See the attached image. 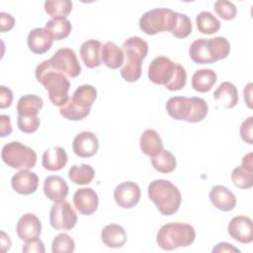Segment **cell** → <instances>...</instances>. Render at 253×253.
Here are the masks:
<instances>
[{"label":"cell","mask_w":253,"mask_h":253,"mask_svg":"<svg viewBox=\"0 0 253 253\" xmlns=\"http://www.w3.org/2000/svg\"><path fill=\"white\" fill-rule=\"evenodd\" d=\"M35 75L37 81L47 91L48 98L54 106L61 107L68 101L70 82L65 74L52 68L48 59L37 66Z\"/></svg>","instance_id":"obj_1"},{"label":"cell","mask_w":253,"mask_h":253,"mask_svg":"<svg viewBox=\"0 0 253 253\" xmlns=\"http://www.w3.org/2000/svg\"><path fill=\"white\" fill-rule=\"evenodd\" d=\"M230 52V43L223 37L201 38L189 47V55L197 64H210L224 59Z\"/></svg>","instance_id":"obj_2"},{"label":"cell","mask_w":253,"mask_h":253,"mask_svg":"<svg viewBox=\"0 0 253 253\" xmlns=\"http://www.w3.org/2000/svg\"><path fill=\"white\" fill-rule=\"evenodd\" d=\"M166 111L176 121L199 123L207 117L209 107L207 102L199 97L175 96L166 102Z\"/></svg>","instance_id":"obj_3"},{"label":"cell","mask_w":253,"mask_h":253,"mask_svg":"<svg viewBox=\"0 0 253 253\" xmlns=\"http://www.w3.org/2000/svg\"><path fill=\"white\" fill-rule=\"evenodd\" d=\"M148 197L163 215H172L181 206L182 197L178 188L168 180L157 179L148 186Z\"/></svg>","instance_id":"obj_4"},{"label":"cell","mask_w":253,"mask_h":253,"mask_svg":"<svg viewBox=\"0 0 253 253\" xmlns=\"http://www.w3.org/2000/svg\"><path fill=\"white\" fill-rule=\"evenodd\" d=\"M123 50L126 61L121 69V76L127 82H135L140 78L141 64L147 55L148 44L139 37H130L124 42Z\"/></svg>","instance_id":"obj_5"},{"label":"cell","mask_w":253,"mask_h":253,"mask_svg":"<svg viewBox=\"0 0 253 253\" xmlns=\"http://www.w3.org/2000/svg\"><path fill=\"white\" fill-rule=\"evenodd\" d=\"M196 238L195 228L188 223L170 222L162 225L157 232L156 242L163 250H174L190 246Z\"/></svg>","instance_id":"obj_6"},{"label":"cell","mask_w":253,"mask_h":253,"mask_svg":"<svg viewBox=\"0 0 253 253\" xmlns=\"http://www.w3.org/2000/svg\"><path fill=\"white\" fill-rule=\"evenodd\" d=\"M177 14L171 9L155 8L145 12L139 19L140 30L149 36L156 35L161 32H172L176 22Z\"/></svg>","instance_id":"obj_7"},{"label":"cell","mask_w":253,"mask_h":253,"mask_svg":"<svg viewBox=\"0 0 253 253\" xmlns=\"http://www.w3.org/2000/svg\"><path fill=\"white\" fill-rule=\"evenodd\" d=\"M1 158L9 167L18 170H29L37 163V154L34 149L19 141H11L2 147Z\"/></svg>","instance_id":"obj_8"},{"label":"cell","mask_w":253,"mask_h":253,"mask_svg":"<svg viewBox=\"0 0 253 253\" xmlns=\"http://www.w3.org/2000/svg\"><path fill=\"white\" fill-rule=\"evenodd\" d=\"M48 60L53 69L65 74L68 77L75 78L81 73V66L74 50L71 48H59Z\"/></svg>","instance_id":"obj_9"},{"label":"cell","mask_w":253,"mask_h":253,"mask_svg":"<svg viewBox=\"0 0 253 253\" xmlns=\"http://www.w3.org/2000/svg\"><path fill=\"white\" fill-rule=\"evenodd\" d=\"M49 222L56 230H71L77 223V214L71 205L63 200L51 207Z\"/></svg>","instance_id":"obj_10"},{"label":"cell","mask_w":253,"mask_h":253,"mask_svg":"<svg viewBox=\"0 0 253 253\" xmlns=\"http://www.w3.org/2000/svg\"><path fill=\"white\" fill-rule=\"evenodd\" d=\"M177 68V63L169 57L157 56L148 66V78L157 85L166 86L172 80Z\"/></svg>","instance_id":"obj_11"},{"label":"cell","mask_w":253,"mask_h":253,"mask_svg":"<svg viewBox=\"0 0 253 253\" xmlns=\"http://www.w3.org/2000/svg\"><path fill=\"white\" fill-rule=\"evenodd\" d=\"M141 196L139 186L131 181L123 182L114 190V199L117 205L123 209L134 208Z\"/></svg>","instance_id":"obj_12"},{"label":"cell","mask_w":253,"mask_h":253,"mask_svg":"<svg viewBox=\"0 0 253 253\" xmlns=\"http://www.w3.org/2000/svg\"><path fill=\"white\" fill-rule=\"evenodd\" d=\"M227 232L234 240L248 244L253 240V227L250 217L245 215H236L232 217L227 226Z\"/></svg>","instance_id":"obj_13"},{"label":"cell","mask_w":253,"mask_h":253,"mask_svg":"<svg viewBox=\"0 0 253 253\" xmlns=\"http://www.w3.org/2000/svg\"><path fill=\"white\" fill-rule=\"evenodd\" d=\"M73 204L79 213L91 215L98 209L99 198L92 188H80L74 193Z\"/></svg>","instance_id":"obj_14"},{"label":"cell","mask_w":253,"mask_h":253,"mask_svg":"<svg viewBox=\"0 0 253 253\" xmlns=\"http://www.w3.org/2000/svg\"><path fill=\"white\" fill-rule=\"evenodd\" d=\"M16 232L18 237L24 242L39 238L42 232L40 218L33 213H25L17 222Z\"/></svg>","instance_id":"obj_15"},{"label":"cell","mask_w":253,"mask_h":253,"mask_svg":"<svg viewBox=\"0 0 253 253\" xmlns=\"http://www.w3.org/2000/svg\"><path fill=\"white\" fill-rule=\"evenodd\" d=\"M72 149L77 156L89 158L97 153L99 149V140L95 133L91 131H82L74 137Z\"/></svg>","instance_id":"obj_16"},{"label":"cell","mask_w":253,"mask_h":253,"mask_svg":"<svg viewBox=\"0 0 253 253\" xmlns=\"http://www.w3.org/2000/svg\"><path fill=\"white\" fill-rule=\"evenodd\" d=\"M231 181L239 189H249L253 186V159L252 152L242 158V164L231 172Z\"/></svg>","instance_id":"obj_17"},{"label":"cell","mask_w":253,"mask_h":253,"mask_svg":"<svg viewBox=\"0 0 253 253\" xmlns=\"http://www.w3.org/2000/svg\"><path fill=\"white\" fill-rule=\"evenodd\" d=\"M13 190L20 195L34 194L39 186V177L36 173L29 170H20L11 179Z\"/></svg>","instance_id":"obj_18"},{"label":"cell","mask_w":253,"mask_h":253,"mask_svg":"<svg viewBox=\"0 0 253 253\" xmlns=\"http://www.w3.org/2000/svg\"><path fill=\"white\" fill-rule=\"evenodd\" d=\"M209 197L213 207L222 211H230L236 206L235 195L221 185L213 186L210 191Z\"/></svg>","instance_id":"obj_19"},{"label":"cell","mask_w":253,"mask_h":253,"mask_svg":"<svg viewBox=\"0 0 253 253\" xmlns=\"http://www.w3.org/2000/svg\"><path fill=\"white\" fill-rule=\"evenodd\" d=\"M43 193L48 200L58 203L65 200L67 197L68 185L62 177L51 175L44 179Z\"/></svg>","instance_id":"obj_20"},{"label":"cell","mask_w":253,"mask_h":253,"mask_svg":"<svg viewBox=\"0 0 253 253\" xmlns=\"http://www.w3.org/2000/svg\"><path fill=\"white\" fill-rule=\"evenodd\" d=\"M53 40L44 28L33 29L27 38L29 49L36 54H43L52 45Z\"/></svg>","instance_id":"obj_21"},{"label":"cell","mask_w":253,"mask_h":253,"mask_svg":"<svg viewBox=\"0 0 253 253\" xmlns=\"http://www.w3.org/2000/svg\"><path fill=\"white\" fill-rule=\"evenodd\" d=\"M103 44L97 40H87L80 46V55L88 68H95L102 64L101 50Z\"/></svg>","instance_id":"obj_22"},{"label":"cell","mask_w":253,"mask_h":253,"mask_svg":"<svg viewBox=\"0 0 253 253\" xmlns=\"http://www.w3.org/2000/svg\"><path fill=\"white\" fill-rule=\"evenodd\" d=\"M67 163V153L64 148L60 146H54L44 150L42 154V164L47 171H59Z\"/></svg>","instance_id":"obj_23"},{"label":"cell","mask_w":253,"mask_h":253,"mask_svg":"<svg viewBox=\"0 0 253 253\" xmlns=\"http://www.w3.org/2000/svg\"><path fill=\"white\" fill-rule=\"evenodd\" d=\"M213 99L226 109L234 108L238 103V90L234 84L224 81L213 92Z\"/></svg>","instance_id":"obj_24"},{"label":"cell","mask_w":253,"mask_h":253,"mask_svg":"<svg viewBox=\"0 0 253 253\" xmlns=\"http://www.w3.org/2000/svg\"><path fill=\"white\" fill-rule=\"evenodd\" d=\"M141 151L150 158L158 155L163 150V143L158 132L152 128L145 129L139 138Z\"/></svg>","instance_id":"obj_25"},{"label":"cell","mask_w":253,"mask_h":253,"mask_svg":"<svg viewBox=\"0 0 253 253\" xmlns=\"http://www.w3.org/2000/svg\"><path fill=\"white\" fill-rule=\"evenodd\" d=\"M101 239L109 248H121L126 241V232L123 226L110 223L102 229Z\"/></svg>","instance_id":"obj_26"},{"label":"cell","mask_w":253,"mask_h":253,"mask_svg":"<svg viewBox=\"0 0 253 253\" xmlns=\"http://www.w3.org/2000/svg\"><path fill=\"white\" fill-rule=\"evenodd\" d=\"M101 59L107 67L111 69H118L125 61V53L122 47L113 42H107L102 46Z\"/></svg>","instance_id":"obj_27"},{"label":"cell","mask_w":253,"mask_h":253,"mask_svg":"<svg viewBox=\"0 0 253 253\" xmlns=\"http://www.w3.org/2000/svg\"><path fill=\"white\" fill-rule=\"evenodd\" d=\"M215 82L216 73L212 69H199L192 76V87L200 93L209 92Z\"/></svg>","instance_id":"obj_28"},{"label":"cell","mask_w":253,"mask_h":253,"mask_svg":"<svg viewBox=\"0 0 253 253\" xmlns=\"http://www.w3.org/2000/svg\"><path fill=\"white\" fill-rule=\"evenodd\" d=\"M43 106L42 99L34 94H28L21 97L17 103L18 116H38Z\"/></svg>","instance_id":"obj_29"},{"label":"cell","mask_w":253,"mask_h":253,"mask_svg":"<svg viewBox=\"0 0 253 253\" xmlns=\"http://www.w3.org/2000/svg\"><path fill=\"white\" fill-rule=\"evenodd\" d=\"M44 29L48 32L53 41H60L69 36L72 25L68 19H50L45 23Z\"/></svg>","instance_id":"obj_30"},{"label":"cell","mask_w":253,"mask_h":253,"mask_svg":"<svg viewBox=\"0 0 253 253\" xmlns=\"http://www.w3.org/2000/svg\"><path fill=\"white\" fill-rule=\"evenodd\" d=\"M71 99L82 108H91L97 99V90L89 84L81 85L74 91Z\"/></svg>","instance_id":"obj_31"},{"label":"cell","mask_w":253,"mask_h":253,"mask_svg":"<svg viewBox=\"0 0 253 253\" xmlns=\"http://www.w3.org/2000/svg\"><path fill=\"white\" fill-rule=\"evenodd\" d=\"M68 177L76 185H87L94 179L95 171L88 164L72 165L68 171Z\"/></svg>","instance_id":"obj_32"},{"label":"cell","mask_w":253,"mask_h":253,"mask_svg":"<svg viewBox=\"0 0 253 253\" xmlns=\"http://www.w3.org/2000/svg\"><path fill=\"white\" fill-rule=\"evenodd\" d=\"M72 10L69 0H47L44 2V11L52 19H66Z\"/></svg>","instance_id":"obj_33"},{"label":"cell","mask_w":253,"mask_h":253,"mask_svg":"<svg viewBox=\"0 0 253 253\" xmlns=\"http://www.w3.org/2000/svg\"><path fill=\"white\" fill-rule=\"evenodd\" d=\"M198 31L205 35H212L220 29V22L209 11H203L196 17Z\"/></svg>","instance_id":"obj_34"},{"label":"cell","mask_w":253,"mask_h":253,"mask_svg":"<svg viewBox=\"0 0 253 253\" xmlns=\"http://www.w3.org/2000/svg\"><path fill=\"white\" fill-rule=\"evenodd\" d=\"M153 168L160 173H171L176 168V158L168 150L163 149L158 155L151 158Z\"/></svg>","instance_id":"obj_35"},{"label":"cell","mask_w":253,"mask_h":253,"mask_svg":"<svg viewBox=\"0 0 253 253\" xmlns=\"http://www.w3.org/2000/svg\"><path fill=\"white\" fill-rule=\"evenodd\" d=\"M91 112V108H82L76 105L71 98L61 107H59L60 115L69 121H80L85 119Z\"/></svg>","instance_id":"obj_36"},{"label":"cell","mask_w":253,"mask_h":253,"mask_svg":"<svg viewBox=\"0 0 253 253\" xmlns=\"http://www.w3.org/2000/svg\"><path fill=\"white\" fill-rule=\"evenodd\" d=\"M75 249L74 240L66 233L57 234L51 243L52 253H71Z\"/></svg>","instance_id":"obj_37"},{"label":"cell","mask_w":253,"mask_h":253,"mask_svg":"<svg viewBox=\"0 0 253 253\" xmlns=\"http://www.w3.org/2000/svg\"><path fill=\"white\" fill-rule=\"evenodd\" d=\"M192 30H193V27H192V22L190 18L186 14L178 13L177 22L171 34L178 39H185L191 35Z\"/></svg>","instance_id":"obj_38"},{"label":"cell","mask_w":253,"mask_h":253,"mask_svg":"<svg viewBox=\"0 0 253 253\" xmlns=\"http://www.w3.org/2000/svg\"><path fill=\"white\" fill-rule=\"evenodd\" d=\"M215 13L223 20L229 21L235 18L237 14V8L232 2L226 0H217L214 3Z\"/></svg>","instance_id":"obj_39"},{"label":"cell","mask_w":253,"mask_h":253,"mask_svg":"<svg viewBox=\"0 0 253 253\" xmlns=\"http://www.w3.org/2000/svg\"><path fill=\"white\" fill-rule=\"evenodd\" d=\"M18 127L24 133H33L35 132L41 124L40 118L38 116H18Z\"/></svg>","instance_id":"obj_40"},{"label":"cell","mask_w":253,"mask_h":253,"mask_svg":"<svg viewBox=\"0 0 253 253\" xmlns=\"http://www.w3.org/2000/svg\"><path fill=\"white\" fill-rule=\"evenodd\" d=\"M186 82H187L186 70L181 64L177 63V68H176L175 74H174L172 80L170 81V83L168 85H166L165 88L168 89L169 91H179L185 87Z\"/></svg>","instance_id":"obj_41"},{"label":"cell","mask_w":253,"mask_h":253,"mask_svg":"<svg viewBox=\"0 0 253 253\" xmlns=\"http://www.w3.org/2000/svg\"><path fill=\"white\" fill-rule=\"evenodd\" d=\"M252 128H253V117L247 118L240 126V136L242 140L248 144H253V134H252Z\"/></svg>","instance_id":"obj_42"},{"label":"cell","mask_w":253,"mask_h":253,"mask_svg":"<svg viewBox=\"0 0 253 253\" xmlns=\"http://www.w3.org/2000/svg\"><path fill=\"white\" fill-rule=\"evenodd\" d=\"M22 250L24 253H44L45 252L43 242L39 238L25 242Z\"/></svg>","instance_id":"obj_43"},{"label":"cell","mask_w":253,"mask_h":253,"mask_svg":"<svg viewBox=\"0 0 253 253\" xmlns=\"http://www.w3.org/2000/svg\"><path fill=\"white\" fill-rule=\"evenodd\" d=\"M13 102V93L11 89L4 85L0 86V108L6 109L11 106Z\"/></svg>","instance_id":"obj_44"},{"label":"cell","mask_w":253,"mask_h":253,"mask_svg":"<svg viewBox=\"0 0 253 253\" xmlns=\"http://www.w3.org/2000/svg\"><path fill=\"white\" fill-rule=\"evenodd\" d=\"M15 26V19L11 14L1 12L0 13V31L2 33L12 30Z\"/></svg>","instance_id":"obj_45"},{"label":"cell","mask_w":253,"mask_h":253,"mask_svg":"<svg viewBox=\"0 0 253 253\" xmlns=\"http://www.w3.org/2000/svg\"><path fill=\"white\" fill-rule=\"evenodd\" d=\"M12 132V125L10 117L7 115L0 116V136L5 137Z\"/></svg>","instance_id":"obj_46"},{"label":"cell","mask_w":253,"mask_h":253,"mask_svg":"<svg viewBox=\"0 0 253 253\" xmlns=\"http://www.w3.org/2000/svg\"><path fill=\"white\" fill-rule=\"evenodd\" d=\"M212 252H229V253L237 252V253H239L240 250L228 242H219L212 248Z\"/></svg>","instance_id":"obj_47"},{"label":"cell","mask_w":253,"mask_h":253,"mask_svg":"<svg viewBox=\"0 0 253 253\" xmlns=\"http://www.w3.org/2000/svg\"><path fill=\"white\" fill-rule=\"evenodd\" d=\"M251 94H252V83H248L243 89L244 100H245V103L247 104L248 108H252V106H251V103H252Z\"/></svg>","instance_id":"obj_48"},{"label":"cell","mask_w":253,"mask_h":253,"mask_svg":"<svg viewBox=\"0 0 253 253\" xmlns=\"http://www.w3.org/2000/svg\"><path fill=\"white\" fill-rule=\"evenodd\" d=\"M1 247L2 252H6L11 247V240L4 231H1Z\"/></svg>","instance_id":"obj_49"}]
</instances>
